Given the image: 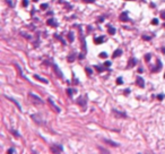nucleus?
<instances>
[{
	"label": "nucleus",
	"mask_w": 165,
	"mask_h": 154,
	"mask_svg": "<svg viewBox=\"0 0 165 154\" xmlns=\"http://www.w3.org/2000/svg\"><path fill=\"white\" fill-rule=\"evenodd\" d=\"M150 58H152V55H150V53H147V55L145 56V61H146V62H149V61H150Z\"/></svg>",
	"instance_id": "412c9836"
},
{
	"label": "nucleus",
	"mask_w": 165,
	"mask_h": 154,
	"mask_svg": "<svg viewBox=\"0 0 165 154\" xmlns=\"http://www.w3.org/2000/svg\"><path fill=\"white\" fill-rule=\"evenodd\" d=\"M108 32H109V34L114 35V34H115V32H117V30H115V28H114L113 26L108 25Z\"/></svg>",
	"instance_id": "ddd939ff"
},
{
	"label": "nucleus",
	"mask_w": 165,
	"mask_h": 154,
	"mask_svg": "<svg viewBox=\"0 0 165 154\" xmlns=\"http://www.w3.org/2000/svg\"><path fill=\"white\" fill-rule=\"evenodd\" d=\"M100 58H108V55L105 52H102V53H100Z\"/></svg>",
	"instance_id": "2f4dec72"
},
{
	"label": "nucleus",
	"mask_w": 165,
	"mask_h": 154,
	"mask_svg": "<svg viewBox=\"0 0 165 154\" xmlns=\"http://www.w3.org/2000/svg\"><path fill=\"white\" fill-rule=\"evenodd\" d=\"M48 7H49V5H48V4H42V5H41V7H40V8L42 9V10H44V9H46Z\"/></svg>",
	"instance_id": "bb28decb"
},
{
	"label": "nucleus",
	"mask_w": 165,
	"mask_h": 154,
	"mask_svg": "<svg viewBox=\"0 0 165 154\" xmlns=\"http://www.w3.org/2000/svg\"><path fill=\"white\" fill-rule=\"evenodd\" d=\"M94 67H95V69L98 72V73H102V72H104L105 70V68L103 67V66H94Z\"/></svg>",
	"instance_id": "a211bd4d"
},
{
	"label": "nucleus",
	"mask_w": 165,
	"mask_h": 154,
	"mask_svg": "<svg viewBox=\"0 0 165 154\" xmlns=\"http://www.w3.org/2000/svg\"><path fill=\"white\" fill-rule=\"evenodd\" d=\"M121 55H122V50H121V49H118V50H115V51L113 52L112 57H113V58H117V57H120Z\"/></svg>",
	"instance_id": "4468645a"
},
{
	"label": "nucleus",
	"mask_w": 165,
	"mask_h": 154,
	"mask_svg": "<svg viewBox=\"0 0 165 154\" xmlns=\"http://www.w3.org/2000/svg\"><path fill=\"white\" fill-rule=\"evenodd\" d=\"M84 2H86V4H94L95 2V0H82Z\"/></svg>",
	"instance_id": "c756f323"
},
{
	"label": "nucleus",
	"mask_w": 165,
	"mask_h": 154,
	"mask_svg": "<svg viewBox=\"0 0 165 154\" xmlns=\"http://www.w3.org/2000/svg\"><path fill=\"white\" fill-rule=\"evenodd\" d=\"M49 102L51 103V105H52V107H53V108H54V109H56V110H57V112H61V109H60V108H59V107H57L56 104H54V102H53V100H52V99H51V98L49 99Z\"/></svg>",
	"instance_id": "2eb2a0df"
},
{
	"label": "nucleus",
	"mask_w": 165,
	"mask_h": 154,
	"mask_svg": "<svg viewBox=\"0 0 165 154\" xmlns=\"http://www.w3.org/2000/svg\"><path fill=\"white\" fill-rule=\"evenodd\" d=\"M161 17L163 18V19H165V11H162L161 13Z\"/></svg>",
	"instance_id": "c9c22d12"
},
{
	"label": "nucleus",
	"mask_w": 165,
	"mask_h": 154,
	"mask_svg": "<svg viewBox=\"0 0 165 154\" xmlns=\"http://www.w3.org/2000/svg\"><path fill=\"white\" fill-rule=\"evenodd\" d=\"M136 85H138L139 87H141V88L145 87V81H144V78L141 76L136 77Z\"/></svg>",
	"instance_id": "f257e3e1"
},
{
	"label": "nucleus",
	"mask_w": 165,
	"mask_h": 154,
	"mask_svg": "<svg viewBox=\"0 0 165 154\" xmlns=\"http://www.w3.org/2000/svg\"><path fill=\"white\" fill-rule=\"evenodd\" d=\"M164 26H165V25H164Z\"/></svg>",
	"instance_id": "a18cd8bd"
},
{
	"label": "nucleus",
	"mask_w": 165,
	"mask_h": 154,
	"mask_svg": "<svg viewBox=\"0 0 165 154\" xmlns=\"http://www.w3.org/2000/svg\"><path fill=\"white\" fill-rule=\"evenodd\" d=\"M34 1H37V0H34Z\"/></svg>",
	"instance_id": "37998d69"
},
{
	"label": "nucleus",
	"mask_w": 165,
	"mask_h": 154,
	"mask_svg": "<svg viewBox=\"0 0 165 154\" xmlns=\"http://www.w3.org/2000/svg\"><path fill=\"white\" fill-rule=\"evenodd\" d=\"M28 2H30L28 0H23V1H22V4H23L24 7H27V6H28Z\"/></svg>",
	"instance_id": "c85d7f7f"
},
{
	"label": "nucleus",
	"mask_w": 165,
	"mask_h": 154,
	"mask_svg": "<svg viewBox=\"0 0 165 154\" xmlns=\"http://www.w3.org/2000/svg\"><path fill=\"white\" fill-rule=\"evenodd\" d=\"M165 96H164V94H158L157 95V99H158V100H160V101H162V100H163V99H164Z\"/></svg>",
	"instance_id": "473e14b6"
},
{
	"label": "nucleus",
	"mask_w": 165,
	"mask_h": 154,
	"mask_svg": "<svg viewBox=\"0 0 165 154\" xmlns=\"http://www.w3.org/2000/svg\"><path fill=\"white\" fill-rule=\"evenodd\" d=\"M67 93H68L69 96H71V95H72V90H71V88H67Z\"/></svg>",
	"instance_id": "f704fd0d"
},
{
	"label": "nucleus",
	"mask_w": 165,
	"mask_h": 154,
	"mask_svg": "<svg viewBox=\"0 0 165 154\" xmlns=\"http://www.w3.org/2000/svg\"><path fill=\"white\" fill-rule=\"evenodd\" d=\"M143 38L146 40V41H150V40H152V38H150V36H147V35H143Z\"/></svg>",
	"instance_id": "7c9ffc66"
},
{
	"label": "nucleus",
	"mask_w": 165,
	"mask_h": 154,
	"mask_svg": "<svg viewBox=\"0 0 165 154\" xmlns=\"http://www.w3.org/2000/svg\"><path fill=\"white\" fill-rule=\"evenodd\" d=\"M128 13H129V11H123V13H121V15L119 16V19H120L121 22L130 21V19H129V17H128Z\"/></svg>",
	"instance_id": "20e7f679"
},
{
	"label": "nucleus",
	"mask_w": 165,
	"mask_h": 154,
	"mask_svg": "<svg viewBox=\"0 0 165 154\" xmlns=\"http://www.w3.org/2000/svg\"><path fill=\"white\" fill-rule=\"evenodd\" d=\"M117 84L118 85H122L123 84V79H122V77H119L117 79Z\"/></svg>",
	"instance_id": "b1692460"
},
{
	"label": "nucleus",
	"mask_w": 165,
	"mask_h": 154,
	"mask_svg": "<svg viewBox=\"0 0 165 154\" xmlns=\"http://www.w3.org/2000/svg\"><path fill=\"white\" fill-rule=\"evenodd\" d=\"M85 70H86V73H87V75H88V76H91L92 74H93V70H92L89 67H86V68H85Z\"/></svg>",
	"instance_id": "4be33fe9"
},
{
	"label": "nucleus",
	"mask_w": 165,
	"mask_h": 154,
	"mask_svg": "<svg viewBox=\"0 0 165 154\" xmlns=\"http://www.w3.org/2000/svg\"><path fill=\"white\" fill-rule=\"evenodd\" d=\"M138 72H139V73H143L144 69H143V68H139V69H138Z\"/></svg>",
	"instance_id": "a19ab883"
},
{
	"label": "nucleus",
	"mask_w": 165,
	"mask_h": 154,
	"mask_svg": "<svg viewBox=\"0 0 165 154\" xmlns=\"http://www.w3.org/2000/svg\"><path fill=\"white\" fill-rule=\"evenodd\" d=\"M68 38H69L70 42H74V40H75L74 32H69V33H68Z\"/></svg>",
	"instance_id": "f3484780"
},
{
	"label": "nucleus",
	"mask_w": 165,
	"mask_h": 154,
	"mask_svg": "<svg viewBox=\"0 0 165 154\" xmlns=\"http://www.w3.org/2000/svg\"><path fill=\"white\" fill-rule=\"evenodd\" d=\"M103 21H104V17H101V18H98V21L97 22H98V23H102Z\"/></svg>",
	"instance_id": "58836bf2"
},
{
	"label": "nucleus",
	"mask_w": 165,
	"mask_h": 154,
	"mask_svg": "<svg viewBox=\"0 0 165 154\" xmlns=\"http://www.w3.org/2000/svg\"><path fill=\"white\" fill-rule=\"evenodd\" d=\"M77 102H78L79 105H82H82H85V101H84V100L82 99V96H80V98H79L78 100H77Z\"/></svg>",
	"instance_id": "5701e85b"
},
{
	"label": "nucleus",
	"mask_w": 165,
	"mask_h": 154,
	"mask_svg": "<svg viewBox=\"0 0 165 154\" xmlns=\"http://www.w3.org/2000/svg\"><path fill=\"white\" fill-rule=\"evenodd\" d=\"M80 38H82V50L84 52H87V47H86V41H85V38L82 35V31L80 30Z\"/></svg>",
	"instance_id": "39448f33"
},
{
	"label": "nucleus",
	"mask_w": 165,
	"mask_h": 154,
	"mask_svg": "<svg viewBox=\"0 0 165 154\" xmlns=\"http://www.w3.org/2000/svg\"><path fill=\"white\" fill-rule=\"evenodd\" d=\"M51 151L54 153H60V152H63V147L61 145H53L51 147Z\"/></svg>",
	"instance_id": "7ed1b4c3"
},
{
	"label": "nucleus",
	"mask_w": 165,
	"mask_h": 154,
	"mask_svg": "<svg viewBox=\"0 0 165 154\" xmlns=\"http://www.w3.org/2000/svg\"><path fill=\"white\" fill-rule=\"evenodd\" d=\"M46 24H48L49 26H58V23H57L56 19H53V18H50V19H48V22H46Z\"/></svg>",
	"instance_id": "f8f14e48"
},
{
	"label": "nucleus",
	"mask_w": 165,
	"mask_h": 154,
	"mask_svg": "<svg viewBox=\"0 0 165 154\" xmlns=\"http://www.w3.org/2000/svg\"><path fill=\"white\" fill-rule=\"evenodd\" d=\"M156 62H157L156 68H154V69H153V72H155V73H157V72H160V70L162 69V67H163V65H162V62H161V60H160V59H157V60H156Z\"/></svg>",
	"instance_id": "6e6552de"
},
{
	"label": "nucleus",
	"mask_w": 165,
	"mask_h": 154,
	"mask_svg": "<svg viewBox=\"0 0 165 154\" xmlns=\"http://www.w3.org/2000/svg\"><path fill=\"white\" fill-rule=\"evenodd\" d=\"M129 93H130V90H129V88H127V90H124V94H129Z\"/></svg>",
	"instance_id": "e433bc0d"
},
{
	"label": "nucleus",
	"mask_w": 165,
	"mask_h": 154,
	"mask_svg": "<svg viewBox=\"0 0 165 154\" xmlns=\"http://www.w3.org/2000/svg\"><path fill=\"white\" fill-rule=\"evenodd\" d=\"M30 98L33 99L34 101H37L39 103H43V100H42V99H40L39 96H37V95H35L34 93H30Z\"/></svg>",
	"instance_id": "0eeeda50"
},
{
	"label": "nucleus",
	"mask_w": 165,
	"mask_h": 154,
	"mask_svg": "<svg viewBox=\"0 0 165 154\" xmlns=\"http://www.w3.org/2000/svg\"><path fill=\"white\" fill-rule=\"evenodd\" d=\"M136 64H137V59H136V58H130V60H129V64H128V67H127V68H132L134 66H136Z\"/></svg>",
	"instance_id": "1a4fd4ad"
},
{
	"label": "nucleus",
	"mask_w": 165,
	"mask_h": 154,
	"mask_svg": "<svg viewBox=\"0 0 165 154\" xmlns=\"http://www.w3.org/2000/svg\"><path fill=\"white\" fill-rule=\"evenodd\" d=\"M32 119L35 120V122H37V124H41V121H43V120H41L40 116H36V115H32Z\"/></svg>",
	"instance_id": "dca6fc26"
},
{
	"label": "nucleus",
	"mask_w": 165,
	"mask_h": 154,
	"mask_svg": "<svg viewBox=\"0 0 165 154\" xmlns=\"http://www.w3.org/2000/svg\"><path fill=\"white\" fill-rule=\"evenodd\" d=\"M34 78H35V79H37V81H40V82H42V83L49 84V81L46 79V78H43V77H41L40 75H37V74H35V75H34Z\"/></svg>",
	"instance_id": "423d86ee"
},
{
	"label": "nucleus",
	"mask_w": 165,
	"mask_h": 154,
	"mask_svg": "<svg viewBox=\"0 0 165 154\" xmlns=\"http://www.w3.org/2000/svg\"><path fill=\"white\" fill-rule=\"evenodd\" d=\"M7 152H8V153H15V150H14V148H10V150H8Z\"/></svg>",
	"instance_id": "4c0bfd02"
},
{
	"label": "nucleus",
	"mask_w": 165,
	"mask_h": 154,
	"mask_svg": "<svg viewBox=\"0 0 165 154\" xmlns=\"http://www.w3.org/2000/svg\"><path fill=\"white\" fill-rule=\"evenodd\" d=\"M111 65H112V64H111V61H105V62H104V66H105V67H108V68H109Z\"/></svg>",
	"instance_id": "72a5a7b5"
},
{
	"label": "nucleus",
	"mask_w": 165,
	"mask_h": 154,
	"mask_svg": "<svg viewBox=\"0 0 165 154\" xmlns=\"http://www.w3.org/2000/svg\"><path fill=\"white\" fill-rule=\"evenodd\" d=\"M162 52H163V53H165V48H162Z\"/></svg>",
	"instance_id": "79ce46f5"
},
{
	"label": "nucleus",
	"mask_w": 165,
	"mask_h": 154,
	"mask_svg": "<svg viewBox=\"0 0 165 154\" xmlns=\"http://www.w3.org/2000/svg\"><path fill=\"white\" fill-rule=\"evenodd\" d=\"M164 77H165V74H164Z\"/></svg>",
	"instance_id": "c03bdc74"
},
{
	"label": "nucleus",
	"mask_w": 165,
	"mask_h": 154,
	"mask_svg": "<svg viewBox=\"0 0 165 154\" xmlns=\"http://www.w3.org/2000/svg\"><path fill=\"white\" fill-rule=\"evenodd\" d=\"M105 142H106L108 144H110V145H112V146H118L119 145L118 143H114V142H112L111 139H105Z\"/></svg>",
	"instance_id": "6ab92c4d"
},
{
	"label": "nucleus",
	"mask_w": 165,
	"mask_h": 154,
	"mask_svg": "<svg viewBox=\"0 0 165 154\" xmlns=\"http://www.w3.org/2000/svg\"><path fill=\"white\" fill-rule=\"evenodd\" d=\"M113 112H114V113H115L117 116H121V117H127L126 113H121L120 111H117V110H114V109H113Z\"/></svg>",
	"instance_id": "aec40b11"
},
{
	"label": "nucleus",
	"mask_w": 165,
	"mask_h": 154,
	"mask_svg": "<svg viewBox=\"0 0 165 154\" xmlns=\"http://www.w3.org/2000/svg\"><path fill=\"white\" fill-rule=\"evenodd\" d=\"M104 38H105V36H103V35L100 36V38H94V43H95V44H101V43H103L105 41Z\"/></svg>",
	"instance_id": "9b49d317"
},
{
	"label": "nucleus",
	"mask_w": 165,
	"mask_h": 154,
	"mask_svg": "<svg viewBox=\"0 0 165 154\" xmlns=\"http://www.w3.org/2000/svg\"><path fill=\"white\" fill-rule=\"evenodd\" d=\"M84 57H85V56H84V55H82V53H80V55H79V59H80V60H82V59H84Z\"/></svg>",
	"instance_id": "ea45409f"
},
{
	"label": "nucleus",
	"mask_w": 165,
	"mask_h": 154,
	"mask_svg": "<svg viewBox=\"0 0 165 154\" xmlns=\"http://www.w3.org/2000/svg\"><path fill=\"white\" fill-rule=\"evenodd\" d=\"M10 133H13V134H14V135H15V136H16V137H21V134H19V133H17V132H15L14 129H10Z\"/></svg>",
	"instance_id": "a878e982"
},
{
	"label": "nucleus",
	"mask_w": 165,
	"mask_h": 154,
	"mask_svg": "<svg viewBox=\"0 0 165 154\" xmlns=\"http://www.w3.org/2000/svg\"><path fill=\"white\" fill-rule=\"evenodd\" d=\"M5 96H6V98L8 99V100H10V101H13V102L15 103V105H16V107H18V109H19V110L22 111V107H21V104L18 103V101H16V100H15L14 98H10V96H8V95H5Z\"/></svg>",
	"instance_id": "9d476101"
},
{
	"label": "nucleus",
	"mask_w": 165,
	"mask_h": 154,
	"mask_svg": "<svg viewBox=\"0 0 165 154\" xmlns=\"http://www.w3.org/2000/svg\"><path fill=\"white\" fill-rule=\"evenodd\" d=\"M152 25H158V19L157 18H154L152 21Z\"/></svg>",
	"instance_id": "cd10ccee"
},
{
	"label": "nucleus",
	"mask_w": 165,
	"mask_h": 154,
	"mask_svg": "<svg viewBox=\"0 0 165 154\" xmlns=\"http://www.w3.org/2000/svg\"><path fill=\"white\" fill-rule=\"evenodd\" d=\"M53 69H54V72H56L57 76L59 77L60 79H63V74H62V72L59 69V67H58V65L57 64H53Z\"/></svg>",
	"instance_id": "f03ea898"
},
{
	"label": "nucleus",
	"mask_w": 165,
	"mask_h": 154,
	"mask_svg": "<svg viewBox=\"0 0 165 154\" xmlns=\"http://www.w3.org/2000/svg\"><path fill=\"white\" fill-rule=\"evenodd\" d=\"M68 61H69V62H71V61H74L75 60V55H70V56H68Z\"/></svg>",
	"instance_id": "393cba45"
}]
</instances>
